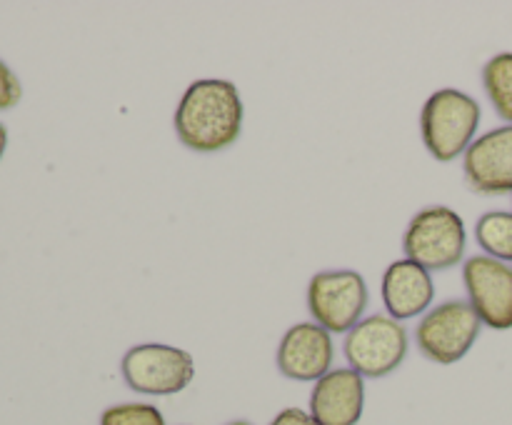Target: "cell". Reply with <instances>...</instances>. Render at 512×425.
Listing matches in <instances>:
<instances>
[{"label":"cell","mask_w":512,"mask_h":425,"mask_svg":"<svg viewBox=\"0 0 512 425\" xmlns=\"http://www.w3.org/2000/svg\"><path fill=\"white\" fill-rule=\"evenodd\" d=\"M468 303L480 323L493 330L512 328V268L490 255H473L463 265Z\"/></svg>","instance_id":"cell-8"},{"label":"cell","mask_w":512,"mask_h":425,"mask_svg":"<svg viewBox=\"0 0 512 425\" xmlns=\"http://www.w3.org/2000/svg\"><path fill=\"white\" fill-rule=\"evenodd\" d=\"M463 173L475 193H512V125L475 138L463 155Z\"/></svg>","instance_id":"cell-10"},{"label":"cell","mask_w":512,"mask_h":425,"mask_svg":"<svg viewBox=\"0 0 512 425\" xmlns=\"http://www.w3.org/2000/svg\"><path fill=\"white\" fill-rule=\"evenodd\" d=\"M228 425H253V423H248V420H233V423H228Z\"/></svg>","instance_id":"cell-19"},{"label":"cell","mask_w":512,"mask_h":425,"mask_svg":"<svg viewBox=\"0 0 512 425\" xmlns=\"http://www.w3.org/2000/svg\"><path fill=\"white\" fill-rule=\"evenodd\" d=\"M5 145H8V130H5V125L0 123V158H3L5 153Z\"/></svg>","instance_id":"cell-18"},{"label":"cell","mask_w":512,"mask_h":425,"mask_svg":"<svg viewBox=\"0 0 512 425\" xmlns=\"http://www.w3.org/2000/svg\"><path fill=\"white\" fill-rule=\"evenodd\" d=\"M343 353L363 378H385L408 355V330L390 315H370L345 333Z\"/></svg>","instance_id":"cell-7"},{"label":"cell","mask_w":512,"mask_h":425,"mask_svg":"<svg viewBox=\"0 0 512 425\" xmlns=\"http://www.w3.org/2000/svg\"><path fill=\"white\" fill-rule=\"evenodd\" d=\"M333 358V338L318 323H298L285 330L275 353L280 373L300 383H318L333 370Z\"/></svg>","instance_id":"cell-9"},{"label":"cell","mask_w":512,"mask_h":425,"mask_svg":"<svg viewBox=\"0 0 512 425\" xmlns=\"http://www.w3.org/2000/svg\"><path fill=\"white\" fill-rule=\"evenodd\" d=\"M465 223L448 205H430L410 220L403 235L405 258L425 270H448L465 255Z\"/></svg>","instance_id":"cell-3"},{"label":"cell","mask_w":512,"mask_h":425,"mask_svg":"<svg viewBox=\"0 0 512 425\" xmlns=\"http://www.w3.org/2000/svg\"><path fill=\"white\" fill-rule=\"evenodd\" d=\"M480 328L483 323L468 300H445L420 318L415 343L433 363L453 365L470 353Z\"/></svg>","instance_id":"cell-4"},{"label":"cell","mask_w":512,"mask_h":425,"mask_svg":"<svg viewBox=\"0 0 512 425\" xmlns=\"http://www.w3.org/2000/svg\"><path fill=\"white\" fill-rule=\"evenodd\" d=\"M480 125V105L473 95L455 88L435 90L420 113V135L440 163H450L473 145Z\"/></svg>","instance_id":"cell-2"},{"label":"cell","mask_w":512,"mask_h":425,"mask_svg":"<svg viewBox=\"0 0 512 425\" xmlns=\"http://www.w3.org/2000/svg\"><path fill=\"white\" fill-rule=\"evenodd\" d=\"M483 85L495 113L512 125V53H498L485 63Z\"/></svg>","instance_id":"cell-14"},{"label":"cell","mask_w":512,"mask_h":425,"mask_svg":"<svg viewBox=\"0 0 512 425\" xmlns=\"http://www.w3.org/2000/svg\"><path fill=\"white\" fill-rule=\"evenodd\" d=\"M23 95V88H20V80L15 78L13 70L0 60V110L13 108L15 103Z\"/></svg>","instance_id":"cell-16"},{"label":"cell","mask_w":512,"mask_h":425,"mask_svg":"<svg viewBox=\"0 0 512 425\" xmlns=\"http://www.w3.org/2000/svg\"><path fill=\"white\" fill-rule=\"evenodd\" d=\"M123 380L143 395H175L195 378V360L188 350L165 343L133 345L123 355Z\"/></svg>","instance_id":"cell-5"},{"label":"cell","mask_w":512,"mask_h":425,"mask_svg":"<svg viewBox=\"0 0 512 425\" xmlns=\"http://www.w3.org/2000/svg\"><path fill=\"white\" fill-rule=\"evenodd\" d=\"M435 298V285L430 270L413 260H395L383 273V305L393 320H408L428 313Z\"/></svg>","instance_id":"cell-12"},{"label":"cell","mask_w":512,"mask_h":425,"mask_svg":"<svg viewBox=\"0 0 512 425\" xmlns=\"http://www.w3.org/2000/svg\"><path fill=\"white\" fill-rule=\"evenodd\" d=\"M368 283L358 270H323L310 278L308 310L328 333H350L368 308Z\"/></svg>","instance_id":"cell-6"},{"label":"cell","mask_w":512,"mask_h":425,"mask_svg":"<svg viewBox=\"0 0 512 425\" xmlns=\"http://www.w3.org/2000/svg\"><path fill=\"white\" fill-rule=\"evenodd\" d=\"M100 425H165V418L150 403H120L103 410Z\"/></svg>","instance_id":"cell-15"},{"label":"cell","mask_w":512,"mask_h":425,"mask_svg":"<svg viewBox=\"0 0 512 425\" xmlns=\"http://www.w3.org/2000/svg\"><path fill=\"white\" fill-rule=\"evenodd\" d=\"M475 240L485 255L503 263H512V213L490 210L475 223Z\"/></svg>","instance_id":"cell-13"},{"label":"cell","mask_w":512,"mask_h":425,"mask_svg":"<svg viewBox=\"0 0 512 425\" xmlns=\"http://www.w3.org/2000/svg\"><path fill=\"white\" fill-rule=\"evenodd\" d=\"M363 408L365 378L353 368H338L313 385L308 413L320 425H358Z\"/></svg>","instance_id":"cell-11"},{"label":"cell","mask_w":512,"mask_h":425,"mask_svg":"<svg viewBox=\"0 0 512 425\" xmlns=\"http://www.w3.org/2000/svg\"><path fill=\"white\" fill-rule=\"evenodd\" d=\"M243 100L230 80L205 78L185 88L175 108V135L193 153H220L240 138Z\"/></svg>","instance_id":"cell-1"},{"label":"cell","mask_w":512,"mask_h":425,"mask_svg":"<svg viewBox=\"0 0 512 425\" xmlns=\"http://www.w3.org/2000/svg\"><path fill=\"white\" fill-rule=\"evenodd\" d=\"M270 425H320L308 410H300V408H285L270 420Z\"/></svg>","instance_id":"cell-17"}]
</instances>
